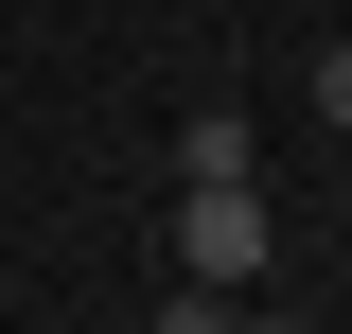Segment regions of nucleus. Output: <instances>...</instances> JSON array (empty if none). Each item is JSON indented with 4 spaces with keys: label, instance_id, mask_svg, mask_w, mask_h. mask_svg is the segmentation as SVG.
<instances>
[{
    "label": "nucleus",
    "instance_id": "obj_2",
    "mask_svg": "<svg viewBox=\"0 0 352 334\" xmlns=\"http://www.w3.org/2000/svg\"><path fill=\"white\" fill-rule=\"evenodd\" d=\"M229 176H264L247 159V106H194V124H176V194H229Z\"/></svg>",
    "mask_w": 352,
    "mask_h": 334
},
{
    "label": "nucleus",
    "instance_id": "obj_3",
    "mask_svg": "<svg viewBox=\"0 0 352 334\" xmlns=\"http://www.w3.org/2000/svg\"><path fill=\"white\" fill-rule=\"evenodd\" d=\"M159 334H247V299H212V282H176V299H159Z\"/></svg>",
    "mask_w": 352,
    "mask_h": 334
},
{
    "label": "nucleus",
    "instance_id": "obj_1",
    "mask_svg": "<svg viewBox=\"0 0 352 334\" xmlns=\"http://www.w3.org/2000/svg\"><path fill=\"white\" fill-rule=\"evenodd\" d=\"M176 282H212V299H247L264 282V176H229V194H176Z\"/></svg>",
    "mask_w": 352,
    "mask_h": 334
},
{
    "label": "nucleus",
    "instance_id": "obj_4",
    "mask_svg": "<svg viewBox=\"0 0 352 334\" xmlns=\"http://www.w3.org/2000/svg\"><path fill=\"white\" fill-rule=\"evenodd\" d=\"M317 124H335V141H352V36H335V53H317Z\"/></svg>",
    "mask_w": 352,
    "mask_h": 334
},
{
    "label": "nucleus",
    "instance_id": "obj_5",
    "mask_svg": "<svg viewBox=\"0 0 352 334\" xmlns=\"http://www.w3.org/2000/svg\"><path fill=\"white\" fill-rule=\"evenodd\" d=\"M247 334H317V317H300V299H264V317H247Z\"/></svg>",
    "mask_w": 352,
    "mask_h": 334
}]
</instances>
